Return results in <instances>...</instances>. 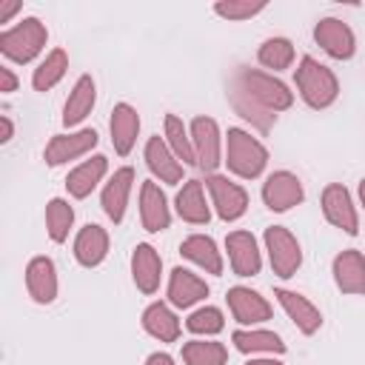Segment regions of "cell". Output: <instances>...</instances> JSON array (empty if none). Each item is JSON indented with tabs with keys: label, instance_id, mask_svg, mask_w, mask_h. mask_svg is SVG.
I'll return each instance as SVG.
<instances>
[{
	"label": "cell",
	"instance_id": "10",
	"mask_svg": "<svg viewBox=\"0 0 365 365\" xmlns=\"http://www.w3.org/2000/svg\"><path fill=\"white\" fill-rule=\"evenodd\" d=\"M97 131L94 128H83V131H74V134H54L43 151V160L48 165H63L68 160H77L83 154H88L94 145H97Z\"/></svg>",
	"mask_w": 365,
	"mask_h": 365
},
{
	"label": "cell",
	"instance_id": "18",
	"mask_svg": "<svg viewBox=\"0 0 365 365\" xmlns=\"http://www.w3.org/2000/svg\"><path fill=\"white\" fill-rule=\"evenodd\" d=\"M140 220H143V228L151 234L165 231L171 225L168 200L157 182H143V188H140Z\"/></svg>",
	"mask_w": 365,
	"mask_h": 365
},
{
	"label": "cell",
	"instance_id": "14",
	"mask_svg": "<svg viewBox=\"0 0 365 365\" xmlns=\"http://www.w3.org/2000/svg\"><path fill=\"white\" fill-rule=\"evenodd\" d=\"M274 297H277V302L282 305V311L288 314V319H291L302 334L311 336V334L319 331L322 314H319V308H317L308 297H302V294H297V291H288V288H277Z\"/></svg>",
	"mask_w": 365,
	"mask_h": 365
},
{
	"label": "cell",
	"instance_id": "23",
	"mask_svg": "<svg viewBox=\"0 0 365 365\" xmlns=\"http://www.w3.org/2000/svg\"><path fill=\"white\" fill-rule=\"evenodd\" d=\"M106 254H108V234H106V228L94 225V222L83 225L80 234L74 237V257H77V262L86 265V268H94V265H100L106 259Z\"/></svg>",
	"mask_w": 365,
	"mask_h": 365
},
{
	"label": "cell",
	"instance_id": "12",
	"mask_svg": "<svg viewBox=\"0 0 365 365\" xmlns=\"http://www.w3.org/2000/svg\"><path fill=\"white\" fill-rule=\"evenodd\" d=\"M225 251H228V262L231 271L237 277H254L262 268V257L257 248V240L251 231H231L225 237Z\"/></svg>",
	"mask_w": 365,
	"mask_h": 365
},
{
	"label": "cell",
	"instance_id": "26",
	"mask_svg": "<svg viewBox=\"0 0 365 365\" xmlns=\"http://www.w3.org/2000/svg\"><path fill=\"white\" fill-rule=\"evenodd\" d=\"M180 254L185 259H191L194 265H200L205 274H222V257L217 251V242L205 234H191L182 240Z\"/></svg>",
	"mask_w": 365,
	"mask_h": 365
},
{
	"label": "cell",
	"instance_id": "8",
	"mask_svg": "<svg viewBox=\"0 0 365 365\" xmlns=\"http://www.w3.org/2000/svg\"><path fill=\"white\" fill-rule=\"evenodd\" d=\"M314 40L322 46L325 54H331L334 60H351L356 51V40L348 23H342L339 17H322L314 29Z\"/></svg>",
	"mask_w": 365,
	"mask_h": 365
},
{
	"label": "cell",
	"instance_id": "9",
	"mask_svg": "<svg viewBox=\"0 0 365 365\" xmlns=\"http://www.w3.org/2000/svg\"><path fill=\"white\" fill-rule=\"evenodd\" d=\"M191 143H194V154H197V165L205 171H214L222 163V151H220V125L211 117H194L191 120Z\"/></svg>",
	"mask_w": 365,
	"mask_h": 365
},
{
	"label": "cell",
	"instance_id": "16",
	"mask_svg": "<svg viewBox=\"0 0 365 365\" xmlns=\"http://www.w3.org/2000/svg\"><path fill=\"white\" fill-rule=\"evenodd\" d=\"M26 288H29V297L40 305H48L54 302L57 297V268L48 257H34L29 259L26 265Z\"/></svg>",
	"mask_w": 365,
	"mask_h": 365
},
{
	"label": "cell",
	"instance_id": "5",
	"mask_svg": "<svg viewBox=\"0 0 365 365\" xmlns=\"http://www.w3.org/2000/svg\"><path fill=\"white\" fill-rule=\"evenodd\" d=\"M265 251H268V259H271V268L277 277L288 279L297 274V268L302 265V251H299V242L297 237L282 228V225H271L265 228Z\"/></svg>",
	"mask_w": 365,
	"mask_h": 365
},
{
	"label": "cell",
	"instance_id": "25",
	"mask_svg": "<svg viewBox=\"0 0 365 365\" xmlns=\"http://www.w3.org/2000/svg\"><path fill=\"white\" fill-rule=\"evenodd\" d=\"M94 100H97L94 80H91V74H83V77L74 83V88L68 91V100H66V106H63V125H77V123H83V120L91 114Z\"/></svg>",
	"mask_w": 365,
	"mask_h": 365
},
{
	"label": "cell",
	"instance_id": "41",
	"mask_svg": "<svg viewBox=\"0 0 365 365\" xmlns=\"http://www.w3.org/2000/svg\"><path fill=\"white\" fill-rule=\"evenodd\" d=\"M0 125H3V137H0V143H9L11 140V134H14V125H11V120L3 114L0 117Z\"/></svg>",
	"mask_w": 365,
	"mask_h": 365
},
{
	"label": "cell",
	"instance_id": "38",
	"mask_svg": "<svg viewBox=\"0 0 365 365\" xmlns=\"http://www.w3.org/2000/svg\"><path fill=\"white\" fill-rule=\"evenodd\" d=\"M14 88H17V77L11 74V68L0 66V91H3V94H11Z\"/></svg>",
	"mask_w": 365,
	"mask_h": 365
},
{
	"label": "cell",
	"instance_id": "19",
	"mask_svg": "<svg viewBox=\"0 0 365 365\" xmlns=\"http://www.w3.org/2000/svg\"><path fill=\"white\" fill-rule=\"evenodd\" d=\"M108 128H111L114 151H117L120 157L131 154V148H134V143H137V134H140V114H137V108L128 106V103H117L114 111H111Z\"/></svg>",
	"mask_w": 365,
	"mask_h": 365
},
{
	"label": "cell",
	"instance_id": "13",
	"mask_svg": "<svg viewBox=\"0 0 365 365\" xmlns=\"http://www.w3.org/2000/svg\"><path fill=\"white\" fill-rule=\"evenodd\" d=\"M225 299H228V308H231V314H234V319H237L240 325H257V322L271 319V305H268V299H265L262 294L245 288V285L228 288Z\"/></svg>",
	"mask_w": 365,
	"mask_h": 365
},
{
	"label": "cell",
	"instance_id": "24",
	"mask_svg": "<svg viewBox=\"0 0 365 365\" xmlns=\"http://www.w3.org/2000/svg\"><path fill=\"white\" fill-rule=\"evenodd\" d=\"M106 171H108V160H106L103 154H94L91 160H83V163H80L77 168H71L68 177H66L68 194L77 197V200L88 197V194L97 188V182L106 177Z\"/></svg>",
	"mask_w": 365,
	"mask_h": 365
},
{
	"label": "cell",
	"instance_id": "6",
	"mask_svg": "<svg viewBox=\"0 0 365 365\" xmlns=\"http://www.w3.org/2000/svg\"><path fill=\"white\" fill-rule=\"evenodd\" d=\"M205 188H208V194H211V202H214L220 220L234 222V220H240V217L248 211V194H245V188L237 185V182H231L228 177L211 174V177L205 180Z\"/></svg>",
	"mask_w": 365,
	"mask_h": 365
},
{
	"label": "cell",
	"instance_id": "28",
	"mask_svg": "<svg viewBox=\"0 0 365 365\" xmlns=\"http://www.w3.org/2000/svg\"><path fill=\"white\" fill-rule=\"evenodd\" d=\"M143 328L160 342H174L180 336V319L165 302H151L143 311Z\"/></svg>",
	"mask_w": 365,
	"mask_h": 365
},
{
	"label": "cell",
	"instance_id": "36",
	"mask_svg": "<svg viewBox=\"0 0 365 365\" xmlns=\"http://www.w3.org/2000/svg\"><path fill=\"white\" fill-rule=\"evenodd\" d=\"M222 325H225L222 311H220V308H214V305L197 308V311L185 319V328H188L191 334H200V336H214V334H220V331H222Z\"/></svg>",
	"mask_w": 365,
	"mask_h": 365
},
{
	"label": "cell",
	"instance_id": "17",
	"mask_svg": "<svg viewBox=\"0 0 365 365\" xmlns=\"http://www.w3.org/2000/svg\"><path fill=\"white\" fill-rule=\"evenodd\" d=\"M131 185H134V168L131 165H123L111 174V180L106 182L103 188V211L106 217L117 225L123 222L125 217V205H128V194H131Z\"/></svg>",
	"mask_w": 365,
	"mask_h": 365
},
{
	"label": "cell",
	"instance_id": "3",
	"mask_svg": "<svg viewBox=\"0 0 365 365\" xmlns=\"http://www.w3.org/2000/svg\"><path fill=\"white\" fill-rule=\"evenodd\" d=\"M225 165H228L231 174H237L242 180H254L268 165V151L248 131L228 128V134H225Z\"/></svg>",
	"mask_w": 365,
	"mask_h": 365
},
{
	"label": "cell",
	"instance_id": "42",
	"mask_svg": "<svg viewBox=\"0 0 365 365\" xmlns=\"http://www.w3.org/2000/svg\"><path fill=\"white\" fill-rule=\"evenodd\" d=\"M245 365H282L279 359H274V356H265V359H248Z\"/></svg>",
	"mask_w": 365,
	"mask_h": 365
},
{
	"label": "cell",
	"instance_id": "7",
	"mask_svg": "<svg viewBox=\"0 0 365 365\" xmlns=\"http://www.w3.org/2000/svg\"><path fill=\"white\" fill-rule=\"evenodd\" d=\"M322 214H325V220L331 225H336L339 231H345L351 237L359 231V217H356L354 200H351L348 188L339 185V182L325 185V191H322Z\"/></svg>",
	"mask_w": 365,
	"mask_h": 365
},
{
	"label": "cell",
	"instance_id": "39",
	"mask_svg": "<svg viewBox=\"0 0 365 365\" xmlns=\"http://www.w3.org/2000/svg\"><path fill=\"white\" fill-rule=\"evenodd\" d=\"M17 11H20V0H0V23H9V17Z\"/></svg>",
	"mask_w": 365,
	"mask_h": 365
},
{
	"label": "cell",
	"instance_id": "11",
	"mask_svg": "<svg viewBox=\"0 0 365 365\" xmlns=\"http://www.w3.org/2000/svg\"><path fill=\"white\" fill-rule=\"evenodd\" d=\"M305 197L302 191V182L297 174L291 171H274L265 182H262V202L271 208V211H288L294 205H299Z\"/></svg>",
	"mask_w": 365,
	"mask_h": 365
},
{
	"label": "cell",
	"instance_id": "34",
	"mask_svg": "<svg viewBox=\"0 0 365 365\" xmlns=\"http://www.w3.org/2000/svg\"><path fill=\"white\" fill-rule=\"evenodd\" d=\"M257 60H259L265 68L282 71V68H288V66L294 63V46H291V40H285V37H268V40L259 46Z\"/></svg>",
	"mask_w": 365,
	"mask_h": 365
},
{
	"label": "cell",
	"instance_id": "2",
	"mask_svg": "<svg viewBox=\"0 0 365 365\" xmlns=\"http://www.w3.org/2000/svg\"><path fill=\"white\" fill-rule=\"evenodd\" d=\"M297 88H299V97L311 106V108H328L336 97H339V80L336 74L322 66L319 60L314 57H302L299 66H297Z\"/></svg>",
	"mask_w": 365,
	"mask_h": 365
},
{
	"label": "cell",
	"instance_id": "15",
	"mask_svg": "<svg viewBox=\"0 0 365 365\" xmlns=\"http://www.w3.org/2000/svg\"><path fill=\"white\" fill-rule=\"evenodd\" d=\"M160 277H163V259L154 251V245L148 242H137L134 254H131V279L143 294H154L160 288Z\"/></svg>",
	"mask_w": 365,
	"mask_h": 365
},
{
	"label": "cell",
	"instance_id": "1",
	"mask_svg": "<svg viewBox=\"0 0 365 365\" xmlns=\"http://www.w3.org/2000/svg\"><path fill=\"white\" fill-rule=\"evenodd\" d=\"M234 88H240L245 97H251L257 106H262L271 114L285 111L294 103V94L288 91L282 80H277L274 74L257 71V68H240L234 74Z\"/></svg>",
	"mask_w": 365,
	"mask_h": 365
},
{
	"label": "cell",
	"instance_id": "21",
	"mask_svg": "<svg viewBox=\"0 0 365 365\" xmlns=\"http://www.w3.org/2000/svg\"><path fill=\"white\" fill-rule=\"evenodd\" d=\"M334 282L342 294L365 291V257L356 248H348L334 257Z\"/></svg>",
	"mask_w": 365,
	"mask_h": 365
},
{
	"label": "cell",
	"instance_id": "43",
	"mask_svg": "<svg viewBox=\"0 0 365 365\" xmlns=\"http://www.w3.org/2000/svg\"><path fill=\"white\" fill-rule=\"evenodd\" d=\"M359 202H362V208H365V180L359 182Z\"/></svg>",
	"mask_w": 365,
	"mask_h": 365
},
{
	"label": "cell",
	"instance_id": "4",
	"mask_svg": "<svg viewBox=\"0 0 365 365\" xmlns=\"http://www.w3.org/2000/svg\"><path fill=\"white\" fill-rule=\"evenodd\" d=\"M46 40H48L46 26L37 17H26L17 26L0 31V51L11 63H31L43 51Z\"/></svg>",
	"mask_w": 365,
	"mask_h": 365
},
{
	"label": "cell",
	"instance_id": "30",
	"mask_svg": "<svg viewBox=\"0 0 365 365\" xmlns=\"http://www.w3.org/2000/svg\"><path fill=\"white\" fill-rule=\"evenodd\" d=\"M66 71H68V54H66L63 48H51V51L43 57V63L34 68V74H31L34 91H48V88H54V86L66 77Z\"/></svg>",
	"mask_w": 365,
	"mask_h": 365
},
{
	"label": "cell",
	"instance_id": "37",
	"mask_svg": "<svg viewBox=\"0 0 365 365\" xmlns=\"http://www.w3.org/2000/svg\"><path fill=\"white\" fill-rule=\"evenodd\" d=\"M265 9V3H251V0H228V3H217L214 11L225 20H248L254 14H259Z\"/></svg>",
	"mask_w": 365,
	"mask_h": 365
},
{
	"label": "cell",
	"instance_id": "20",
	"mask_svg": "<svg viewBox=\"0 0 365 365\" xmlns=\"http://www.w3.org/2000/svg\"><path fill=\"white\" fill-rule=\"evenodd\" d=\"M145 165L151 168L154 177H160V182L177 185L182 180V163L174 157L168 143L160 140V137H148V143H145Z\"/></svg>",
	"mask_w": 365,
	"mask_h": 365
},
{
	"label": "cell",
	"instance_id": "27",
	"mask_svg": "<svg viewBox=\"0 0 365 365\" xmlns=\"http://www.w3.org/2000/svg\"><path fill=\"white\" fill-rule=\"evenodd\" d=\"M174 205H177V214H180L185 222H191V225H205V222L211 220V211H208V205H205V194H202V182H200V180H188V182L177 191Z\"/></svg>",
	"mask_w": 365,
	"mask_h": 365
},
{
	"label": "cell",
	"instance_id": "29",
	"mask_svg": "<svg viewBox=\"0 0 365 365\" xmlns=\"http://www.w3.org/2000/svg\"><path fill=\"white\" fill-rule=\"evenodd\" d=\"M231 342L242 354H282L285 351V342L274 331H262V328L234 331L231 334Z\"/></svg>",
	"mask_w": 365,
	"mask_h": 365
},
{
	"label": "cell",
	"instance_id": "22",
	"mask_svg": "<svg viewBox=\"0 0 365 365\" xmlns=\"http://www.w3.org/2000/svg\"><path fill=\"white\" fill-rule=\"evenodd\" d=\"M208 297V285L205 279H200L197 274H191L188 268H174L168 277V302L177 308H191L194 302Z\"/></svg>",
	"mask_w": 365,
	"mask_h": 365
},
{
	"label": "cell",
	"instance_id": "32",
	"mask_svg": "<svg viewBox=\"0 0 365 365\" xmlns=\"http://www.w3.org/2000/svg\"><path fill=\"white\" fill-rule=\"evenodd\" d=\"M165 143H168V148L174 151V157L180 163H197L191 131L182 125V120L177 114H165Z\"/></svg>",
	"mask_w": 365,
	"mask_h": 365
},
{
	"label": "cell",
	"instance_id": "35",
	"mask_svg": "<svg viewBox=\"0 0 365 365\" xmlns=\"http://www.w3.org/2000/svg\"><path fill=\"white\" fill-rule=\"evenodd\" d=\"M231 106L237 108V114L240 117H245L251 125H257L259 131H268L271 125H274V117L277 114H271V111H265L262 106H257L251 97H245L240 88H231Z\"/></svg>",
	"mask_w": 365,
	"mask_h": 365
},
{
	"label": "cell",
	"instance_id": "40",
	"mask_svg": "<svg viewBox=\"0 0 365 365\" xmlns=\"http://www.w3.org/2000/svg\"><path fill=\"white\" fill-rule=\"evenodd\" d=\"M145 365H174V359H171L168 354H163V351H157V354H151V356L145 359Z\"/></svg>",
	"mask_w": 365,
	"mask_h": 365
},
{
	"label": "cell",
	"instance_id": "33",
	"mask_svg": "<svg viewBox=\"0 0 365 365\" xmlns=\"http://www.w3.org/2000/svg\"><path fill=\"white\" fill-rule=\"evenodd\" d=\"M71 225H74V208L60 197L48 200V205H46V231H48V237L54 242H66Z\"/></svg>",
	"mask_w": 365,
	"mask_h": 365
},
{
	"label": "cell",
	"instance_id": "31",
	"mask_svg": "<svg viewBox=\"0 0 365 365\" xmlns=\"http://www.w3.org/2000/svg\"><path fill=\"white\" fill-rule=\"evenodd\" d=\"M228 348L214 339H191L182 345V362L185 365H225Z\"/></svg>",
	"mask_w": 365,
	"mask_h": 365
}]
</instances>
